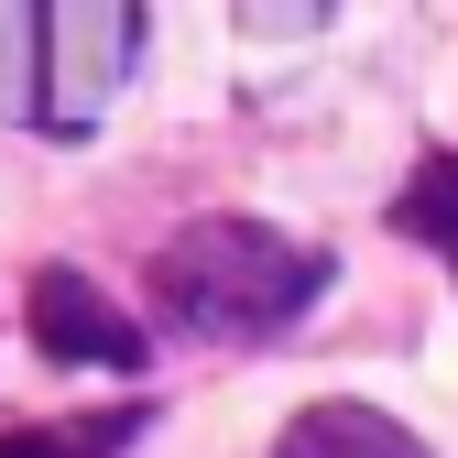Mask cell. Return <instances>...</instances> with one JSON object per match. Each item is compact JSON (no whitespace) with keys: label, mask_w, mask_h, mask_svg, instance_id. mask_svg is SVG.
<instances>
[{"label":"cell","mask_w":458,"mask_h":458,"mask_svg":"<svg viewBox=\"0 0 458 458\" xmlns=\"http://www.w3.org/2000/svg\"><path fill=\"white\" fill-rule=\"evenodd\" d=\"M22 44H33V98L22 109L55 142H88L109 121V98H121V77L142 66L153 22L131 12V0H66V12H33Z\"/></svg>","instance_id":"obj_2"},{"label":"cell","mask_w":458,"mask_h":458,"mask_svg":"<svg viewBox=\"0 0 458 458\" xmlns=\"http://www.w3.org/2000/svg\"><path fill=\"white\" fill-rule=\"evenodd\" d=\"M273 458H426V437H404L382 404H306L273 437Z\"/></svg>","instance_id":"obj_4"},{"label":"cell","mask_w":458,"mask_h":458,"mask_svg":"<svg viewBox=\"0 0 458 458\" xmlns=\"http://www.w3.org/2000/svg\"><path fill=\"white\" fill-rule=\"evenodd\" d=\"M142 415H121V426H88V437H55V426H12V437H0V458H109V447H121Z\"/></svg>","instance_id":"obj_6"},{"label":"cell","mask_w":458,"mask_h":458,"mask_svg":"<svg viewBox=\"0 0 458 458\" xmlns=\"http://www.w3.org/2000/svg\"><path fill=\"white\" fill-rule=\"evenodd\" d=\"M317 295H327V251L262 218H197L153 251V317H175L186 338H273Z\"/></svg>","instance_id":"obj_1"},{"label":"cell","mask_w":458,"mask_h":458,"mask_svg":"<svg viewBox=\"0 0 458 458\" xmlns=\"http://www.w3.org/2000/svg\"><path fill=\"white\" fill-rule=\"evenodd\" d=\"M393 229H415V241L458 273V153H426L415 164V186L393 197Z\"/></svg>","instance_id":"obj_5"},{"label":"cell","mask_w":458,"mask_h":458,"mask_svg":"<svg viewBox=\"0 0 458 458\" xmlns=\"http://www.w3.org/2000/svg\"><path fill=\"white\" fill-rule=\"evenodd\" d=\"M22 306H33L44 360H88V371H142V360H153L142 317H121L88 273H33V295H22Z\"/></svg>","instance_id":"obj_3"}]
</instances>
